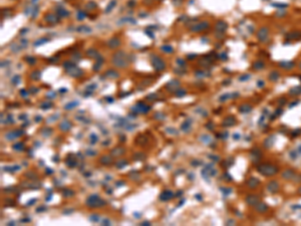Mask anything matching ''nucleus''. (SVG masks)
I'll return each mask as SVG.
<instances>
[{
    "label": "nucleus",
    "instance_id": "f257e3e1",
    "mask_svg": "<svg viewBox=\"0 0 301 226\" xmlns=\"http://www.w3.org/2000/svg\"><path fill=\"white\" fill-rule=\"evenodd\" d=\"M86 204L88 207H90V208H95V207H101V206H105V205H106V201L102 200L101 198H99L98 195L92 194V195H89L87 198H86Z\"/></svg>",
    "mask_w": 301,
    "mask_h": 226
},
{
    "label": "nucleus",
    "instance_id": "f03ea898",
    "mask_svg": "<svg viewBox=\"0 0 301 226\" xmlns=\"http://www.w3.org/2000/svg\"><path fill=\"white\" fill-rule=\"evenodd\" d=\"M127 56H126V54L124 53V52H121V51H119V52H118L117 54H115V56H114V63H115V65H117L118 68H125L126 65L128 64V60H127Z\"/></svg>",
    "mask_w": 301,
    "mask_h": 226
},
{
    "label": "nucleus",
    "instance_id": "7ed1b4c3",
    "mask_svg": "<svg viewBox=\"0 0 301 226\" xmlns=\"http://www.w3.org/2000/svg\"><path fill=\"white\" fill-rule=\"evenodd\" d=\"M278 169L275 167V166H272V165H268V164H264V165H261L258 167V171L262 174V175H265V176H271V175H274L276 172H277Z\"/></svg>",
    "mask_w": 301,
    "mask_h": 226
},
{
    "label": "nucleus",
    "instance_id": "20e7f679",
    "mask_svg": "<svg viewBox=\"0 0 301 226\" xmlns=\"http://www.w3.org/2000/svg\"><path fill=\"white\" fill-rule=\"evenodd\" d=\"M152 63H153V65H154V68H156V70H158V71L163 70V69L165 68V67H166V64H165L164 60H163L161 57H159V56H156V55H154L153 57H152Z\"/></svg>",
    "mask_w": 301,
    "mask_h": 226
},
{
    "label": "nucleus",
    "instance_id": "39448f33",
    "mask_svg": "<svg viewBox=\"0 0 301 226\" xmlns=\"http://www.w3.org/2000/svg\"><path fill=\"white\" fill-rule=\"evenodd\" d=\"M23 134H24V131H23V130L10 131V132H8V133L5 134V138H6V140H8V141H13V140H15V139L18 138V137H20V136L23 135Z\"/></svg>",
    "mask_w": 301,
    "mask_h": 226
},
{
    "label": "nucleus",
    "instance_id": "423d86ee",
    "mask_svg": "<svg viewBox=\"0 0 301 226\" xmlns=\"http://www.w3.org/2000/svg\"><path fill=\"white\" fill-rule=\"evenodd\" d=\"M150 107L149 106H147V105H145L144 102H138L137 105H136V107H134V108H131V110H134L137 114H139V113H142V114H147V113L150 111Z\"/></svg>",
    "mask_w": 301,
    "mask_h": 226
},
{
    "label": "nucleus",
    "instance_id": "0eeeda50",
    "mask_svg": "<svg viewBox=\"0 0 301 226\" xmlns=\"http://www.w3.org/2000/svg\"><path fill=\"white\" fill-rule=\"evenodd\" d=\"M67 72L70 75H72V77H74V78H78V77H80V75L82 74V71L80 69H78L74 64H72L71 67H69L67 68Z\"/></svg>",
    "mask_w": 301,
    "mask_h": 226
},
{
    "label": "nucleus",
    "instance_id": "6e6552de",
    "mask_svg": "<svg viewBox=\"0 0 301 226\" xmlns=\"http://www.w3.org/2000/svg\"><path fill=\"white\" fill-rule=\"evenodd\" d=\"M73 157H74L73 154H69L66 158V161H65V164L69 168H74L77 166V159H73Z\"/></svg>",
    "mask_w": 301,
    "mask_h": 226
},
{
    "label": "nucleus",
    "instance_id": "1a4fd4ad",
    "mask_svg": "<svg viewBox=\"0 0 301 226\" xmlns=\"http://www.w3.org/2000/svg\"><path fill=\"white\" fill-rule=\"evenodd\" d=\"M174 196H175V194H174L172 191L166 190V191H164L161 195H160V199H161L162 201H168V200L172 199Z\"/></svg>",
    "mask_w": 301,
    "mask_h": 226
},
{
    "label": "nucleus",
    "instance_id": "9d476101",
    "mask_svg": "<svg viewBox=\"0 0 301 226\" xmlns=\"http://www.w3.org/2000/svg\"><path fill=\"white\" fill-rule=\"evenodd\" d=\"M71 127H72V124L70 123L69 121H67V120H63L62 122H60V124H59V129L61 131H63V132L69 131Z\"/></svg>",
    "mask_w": 301,
    "mask_h": 226
},
{
    "label": "nucleus",
    "instance_id": "9b49d317",
    "mask_svg": "<svg viewBox=\"0 0 301 226\" xmlns=\"http://www.w3.org/2000/svg\"><path fill=\"white\" fill-rule=\"evenodd\" d=\"M246 202L251 206H256L259 203V198L256 195H250L246 198Z\"/></svg>",
    "mask_w": 301,
    "mask_h": 226
},
{
    "label": "nucleus",
    "instance_id": "f8f14e48",
    "mask_svg": "<svg viewBox=\"0 0 301 226\" xmlns=\"http://www.w3.org/2000/svg\"><path fill=\"white\" fill-rule=\"evenodd\" d=\"M125 153V149L121 147H117L114 150H111V156L114 157H119Z\"/></svg>",
    "mask_w": 301,
    "mask_h": 226
},
{
    "label": "nucleus",
    "instance_id": "ddd939ff",
    "mask_svg": "<svg viewBox=\"0 0 301 226\" xmlns=\"http://www.w3.org/2000/svg\"><path fill=\"white\" fill-rule=\"evenodd\" d=\"M278 188H279L278 183H277V182H275V181H272V182H270V183L268 184V190H269L270 192H272V193H275V192H277Z\"/></svg>",
    "mask_w": 301,
    "mask_h": 226
},
{
    "label": "nucleus",
    "instance_id": "4468645a",
    "mask_svg": "<svg viewBox=\"0 0 301 226\" xmlns=\"http://www.w3.org/2000/svg\"><path fill=\"white\" fill-rule=\"evenodd\" d=\"M178 87H179V82H178L177 80H175V79H174V80H171L170 82L167 84V88H168L169 90H173V89H174V90H179Z\"/></svg>",
    "mask_w": 301,
    "mask_h": 226
},
{
    "label": "nucleus",
    "instance_id": "2eb2a0df",
    "mask_svg": "<svg viewBox=\"0 0 301 226\" xmlns=\"http://www.w3.org/2000/svg\"><path fill=\"white\" fill-rule=\"evenodd\" d=\"M99 161H100V163L103 164V165H110V164L112 163V159H111L109 156L106 155V156H102V157L100 158Z\"/></svg>",
    "mask_w": 301,
    "mask_h": 226
},
{
    "label": "nucleus",
    "instance_id": "dca6fc26",
    "mask_svg": "<svg viewBox=\"0 0 301 226\" xmlns=\"http://www.w3.org/2000/svg\"><path fill=\"white\" fill-rule=\"evenodd\" d=\"M235 123H236V122H235V119L233 117H231V118H227L223 122V126H225V127H231Z\"/></svg>",
    "mask_w": 301,
    "mask_h": 226
},
{
    "label": "nucleus",
    "instance_id": "f3484780",
    "mask_svg": "<svg viewBox=\"0 0 301 226\" xmlns=\"http://www.w3.org/2000/svg\"><path fill=\"white\" fill-rule=\"evenodd\" d=\"M120 44V41L118 39V38H114V39H110L108 41V46L111 48H117L118 46Z\"/></svg>",
    "mask_w": 301,
    "mask_h": 226
},
{
    "label": "nucleus",
    "instance_id": "a211bd4d",
    "mask_svg": "<svg viewBox=\"0 0 301 226\" xmlns=\"http://www.w3.org/2000/svg\"><path fill=\"white\" fill-rule=\"evenodd\" d=\"M258 184H259V180H258V179H256L255 177H252L250 180L248 181V186L250 188H255V187H257Z\"/></svg>",
    "mask_w": 301,
    "mask_h": 226
},
{
    "label": "nucleus",
    "instance_id": "6ab92c4d",
    "mask_svg": "<svg viewBox=\"0 0 301 226\" xmlns=\"http://www.w3.org/2000/svg\"><path fill=\"white\" fill-rule=\"evenodd\" d=\"M45 20L47 21V22H49V23H55V22H57V21H58V18L56 17L55 15L48 14V15H46V17H45Z\"/></svg>",
    "mask_w": 301,
    "mask_h": 226
},
{
    "label": "nucleus",
    "instance_id": "aec40b11",
    "mask_svg": "<svg viewBox=\"0 0 301 226\" xmlns=\"http://www.w3.org/2000/svg\"><path fill=\"white\" fill-rule=\"evenodd\" d=\"M190 125H191V122H190L189 120L185 121L184 123L181 125V130L184 131V132H188V131L190 130Z\"/></svg>",
    "mask_w": 301,
    "mask_h": 226
},
{
    "label": "nucleus",
    "instance_id": "412c9836",
    "mask_svg": "<svg viewBox=\"0 0 301 226\" xmlns=\"http://www.w3.org/2000/svg\"><path fill=\"white\" fill-rule=\"evenodd\" d=\"M51 133H52V130L49 129V128H43V129L41 130V135H42L43 137H45V138L50 137Z\"/></svg>",
    "mask_w": 301,
    "mask_h": 226
},
{
    "label": "nucleus",
    "instance_id": "4be33fe9",
    "mask_svg": "<svg viewBox=\"0 0 301 226\" xmlns=\"http://www.w3.org/2000/svg\"><path fill=\"white\" fill-rule=\"evenodd\" d=\"M146 142H147V139L143 135H139L136 139V143L139 144V145H144V144H146Z\"/></svg>",
    "mask_w": 301,
    "mask_h": 226
},
{
    "label": "nucleus",
    "instance_id": "5701e85b",
    "mask_svg": "<svg viewBox=\"0 0 301 226\" xmlns=\"http://www.w3.org/2000/svg\"><path fill=\"white\" fill-rule=\"evenodd\" d=\"M267 209H268L267 206H266L264 203H258V204L256 205V210H257L258 212H265Z\"/></svg>",
    "mask_w": 301,
    "mask_h": 226
},
{
    "label": "nucleus",
    "instance_id": "b1692460",
    "mask_svg": "<svg viewBox=\"0 0 301 226\" xmlns=\"http://www.w3.org/2000/svg\"><path fill=\"white\" fill-rule=\"evenodd\" d=\"M12 149L17 151V152H20V151H23L24 150V144L23 143H16L12 146Z\"/></svg>",
    "mask_w": 301,
    "mask_h": 226
},
{
    "label": "nucleus",
    "instance_id": "393cba45",
    "mask_svg": "<svg viewBox=\"0 0 301 226\" xmlns=\"http://www.w3.org/2000/svg\"><path fill=\"white\" fill-rule=\"evenodd\" d=\"M206 27H208V23H201V24H198L195 27H193L192 30L193 31H199L200 29H204V28H206Z\"/></svg>",
    "mask_w": 301,
    "mask_h": 226
},
{
    "label": "nucleus",
    "instance_id": "a878e982",
    "mask_svg": "<svg viewBox=\"0 0 301 226\" xmlns=\"http://www.w3.org/2000/svg\"><path fill=\"white\" fill-rule=\"evenodd\" d=\"M77 31H78V32H86V33H89V32L91 31V29H90L89 27H87V26L81 25V26H79V27L77 28Z\"/></svg>",
    "mask_w": 301,
    "mask_h": 226
},
{
    "label": "nucleus",
    "instance_id": "bb28decb",
    "mask_svg": "<svg viewBox=\"0 0 301 226\" xmlns=\"http://www.w3.org/2000/svg\"><path fill=\"white\" fill-rule=\"evenodd\" d=\"M57 12H58V15L61 16V17H66V16L69 15V12L66 11V10H65V9H63V8L57 9Z\"/></svg>",
    "mask_w": 301,
    "mask_h": 226
},
{
    "label": "nucleus",
    "instance_id": "cd10ccee",
    "mask_svg": "<svg viewBox=\"0 0 301 226\" xmlns=\"http://www.w3.org/2000/svg\"><path fill=\"white\" fill-rule=\"evenodd\" d=\"M127 165H128L127 160H119V161H118V162H117V164H116V166H117L118 168H119V169L124 168V167H125V166H127Z\"/></svg>",
    "mask_w": 301,
    "mask_h": 226
},
{
    "label": "nucleus",
    "instance_id": "c85d7f7f",
    "mask_svg": "<svg viewBox=\"0 0 301 226\" xmlns=\"http://www.w3.org/2000/svg\"><path fill=\"white\" fill-rule=\"evenodd\" d=\"M73 195H74V192L69 190V189H64L62 191V196H64V197H71Z\"/></svg>",
    "mask_w": 301,
    "mask_h": 226
},
{
    "label": "nucleus",
    "instance_id": "c756f323",
    "mask_svg": "<svg viewBox=\"0 0 301 226\" xmlns=\"http://www.w3.org/2000/svg\"><path fill=\"white\" fill-rule=\"evenodd\" d=\"M77 105H78V102H71L67 103V105L64 107V109H65V110H71V109L75 108Z\"/></svg>",
    "mask_w": 301,
    "mask_h": 226
},
{
    "label": "nucleus",
    "instance_id": "7c9ffc66",
    "mask_svg": "<svg viewBox=\"0 0 301 226\" xmlns=\"http://www.w3.org/2000/svg\"><path fill=\"white\" fill-rule=\"evenodd\" d=\"M294 176V173L291 171V170H287L283 173V178H286V179H290Z\"/></svg>",
    "mask_w": 301,
    "mask_h": 226
},
{
    "label": "nucleus",
    "instance_id": "2f4dec72",
    "mask_svg": "<svg viewBox=\"0 0 301 226\" xmlns=\"http://www.w3.org/2000/svg\"><path fill=\"white\" fill-rule=\"evenodd\" d=\"M87 54L90 56V57H95V58H97V56H99V55L97 54V50H95V49H89V50L87 51Z\"/></svg>",
    "mask_w": 301,
    "mask_h": 226
},
{
    "label": "nucleus",
    "instance_id": "473e14b6",
    "mask_svg": "<svg viewBox=\"0 0 301 226\" xmlns=\"http://www.w3.org/2000/svg\"><path fill=\"white\" fill-rule=\"evenodd\" d=\"M162 50H164L165 52H168V53H171V52L174 51L173 47H172V46H170V45H164V46H162Z\"/></svg>",
    "mask_w": 301,
    "mask_h": 226
},
{
    "label": "nucleus",
    "instance_id": "72a5a7b5",
    "mask_svg": "<svg viewBox=\"0 0 301 226\" xmlns=\"http://www.w3.org/2000/svg\"><path fill=\"white\" fill-rule=\"evenodd\" d=\"M89 140H90V144H96L97 142V140H98V138H97V136L96 135V134H91L90 136H89Z\"/></svg>",
    "mask_w": 301,
    "mask_h": 226
},
{
    "label": "nucleus",
    "instance_id": "f704fd0d",
    "mask_svg": "<svg viewBox=\"0 0 301 226\" xmlns=\"http://www.w3.org/2000/svg\"><path fill=\"white\" fill-rule=\"evenodd\" d=\"M134 158L137 160V161H140V160L145 159V158H146V156H145L143 153H136V154H135V156H134Z\"/></svg>",
    "mask_w": 301,
    "mask_h": 226
},
{
    "label": "nucleus",
    "instance_id": "c9c22d12",
    "mask_svg": "<svg viewBox=\"0 0 301 226\" xmlns=\"http://www.w3.org/2000/svg\"><path fill=\"white\" fill-rule=\"evenodd\" d=\"M107 75L108 78H118V74L117 73V71L115 70H109V71H107Z\"/></svg>",
    "mask_w": 301,
    "mask_h": 226
},
{
    "label": "nucleus",
    "instance_id": "e433bc0d",
    "mask_svg": "<svg viewBox=\"0 0 301 226\" xmlns=\"http://www.w3.org/2000/svg\"><path fill=\"white\" fill-rule=\"evenodd\" d=\"M48 40L46 39V38H41V39H39L38 41H36V42H34V46H38V45H41V44H43V43H45V42H47Z\"/></svg>",
    "mask_w": 301,
    "mask_h": 226
},
{
    "label": "nucleus",
    "instance_id": "4c0bfd02",
    "mask_svg": "<svg viewBox=\"0 0 301 226\" xmlns=\"http://www.w3.org/2000/svg\"><path fill=\"white\" fill-rule=\"evenodd\" d=\"M99 220H100L99 215H91L90 216V221H92V222H98Z\"/></svg>",
    "mask_w": 301,
    "mask_h": 226
},
{
    "label": "nucleus",
    "instance_id": "58836bf2",
    "mask_svg": "<svg viewBox=\"0 0 301 226\" xmlns=\"http://www.w3.org/2000/svg\"><path fill=\"white\" fill-rule=\"evenodd\" d=\"M176 95L178 96V97H182V96H185L186 95V90H181V89H179L177 91H176Z\"/></svg>",
    "mask_w": 301,
    "mask_h": 226
},
{
    "label": "nucleus",
    "instance_id": "ea45409f",
    "mask_svg": "<svg viewBox=\"0 0 301 226\" xmlns=\"http://www.w3.org/2000/svg\"><path fill=\"white\" fill-rule=\"evenodd\" d=\"M31 78L34 79H38L40 78V72L39 71H33V73L31 74Z\"/></svg>",
    "mask_w": 301,
    "mask_h": 226
},
{
    "label": "nucleus",
    "instance_id": "a19ab883",
    "mask_svg": "<svg viewBox=\"0 0 301 226\" xmlns=\"http://www.w3.org/2000/svg\"><path fill=\"white\" fill-rule=\"evenodd\" d=\"M116 3H117V2H116V0H112V1H111V2L109 3V5H108V8H107V12H108V11H110L111 9H112V7H114V6L116 5Z\"/></svg>",
    "mask_w": 301,
    "mask_h": 226
},
{
    "label": "nucleus",
    "instance_id": "79ce46f5",
    "mask_svg": "<svg viewBox=\"0 0 301 226\" xmlns=\"http://www.w3.org/2000/svg\"><path fill=\"white\" fill-rule=\"evenodd\" d=\"M26 60H27V62H29L30 64H34V62H35V58L32 57V56H28V57L26 58Z\"/></svg>",
    "mask_w": 301,
    "mask_h": 226
},
{
    "label": "nucleus",
    "instance_id": "37998d69",
    "mask_svg": "<svg viewBox=\"0 0 301 226\" xmlns=\"http://www.w3.org/2000/svg\"><path fill=\"white\" fill-rule=\"evenodd\" d=\"M171 129H172V128H168V129H167L166 131L168 132V133L172 134V135H173V134H174V135H177V134H178V132H177L176 130H174V129H173V130H171Z\"/></svg>",
    "mask_w": 301,
    "mask_h": 226
},
{
    "label": "nucleus",
    "instance_id": "c03bdc74",
    "mask_svg": "<svg viewBox=\"0 0 301 226\" xmlns=\"http://www.w3.org/2000/svg\"><path fill=\"white\" fill-rule=\"evenodd\" d=\"M51 107H52V105L50 102H45V103H43V106H41L42 109H49Z\"/></svg>",
    "mask_w": 301,
    "mask_h": 226
},
{
    "label": "nucleus",
    "instance_id": "a18cd8bd",
    "mask_svg": "<svg viewBox=\"0 0 301 226\" xmlns=\"http://www.w3.org/2000/svg\"><path fill=\"white\" fill-rule=\"evenodd\" d=\"M86 155H88V156H95L97 153H96V151H91V150H87L86 151Z\"/></svg>",
    "mask_w": 301,
    "mask_h": 226
},
{
    "label": "nucleus",
    "instance_id": "49530a36",
    "mask_svg": "<svg viewBox=\"0 0 301 226\" xmlns=\"http://www.w3.org/2000/svg\"><path fill=\"white\" fill-rule=\"evenodd\" d=\"M45 210H46V208H45L44 206H40V207H38V208L36 209V212L39 213V212H43V211H45Z\"/></svg>",
    "mask_w": 301,
    "mask_h": 226
},
{
    "label": "nucleus",
    "instance_id": "de8ad7c7",
    "mask_svg": "<svg viewBox=\"0 0 301 226\" xmlns=\"http://www.w3.org/2000/svg\"><path fill=\"white\" fill-rule=\"evenodd\" d=\"M35 201H36V199H31V200H29V202H27V203H26V206H30V205L34 204V203H35Z\"/></svg>",
    "mask_w": 301,
    "mask_h": 226
},
{
    "label": "nucleus",
    "instance_id": "09e8293b",
    "mask_svg": "<svg viewBox=\"0 0 301 226\" xmlns=\"http://www.w3.org/2000/svg\"><path fill=\"white\" fill-rule=\"evenodd\" d=\"M77 18H78L79 20L83 19V18H84V13H83V12H79V13H78V17H77Z\"/></svg>",
    "mask_w": 301,
    "mask_h": 226
},
{
    "label": "nucleus",
    "instance_id": "8fccbe9b",
    "mask_svg": "<svg viewBox=\"0 0 301 226\" xmlns=\"http://www.w3.org/2000/svg\"><path fill=\"white\" fill-rule=\"evenodd\" d=\"M20 93H21V95L23 96V98H26V95H27V93H28V91H26L25 90H22L20 91Z\"/></svg>",
    "mask_w": 301,
    "mask_h": 226
},
{
    "label": "nucleus",
    "instance_id": "3c124183",
    "mask_svg": "<svg viewBox=\"0 0 301 226\" xmlns=\"http://www.w3.org/2000/svg\"><path fill=\"white\" fill-rule=\"evenodd\" d=\"M7 121H8V123H13V118L11 117V115H8V119H7Z\"/></svg>",
    "mask_w": 301,
    "mask_h": 226
},
{
    "label": "nucleus",
    "instance_id": "603ef678",
    "mask_svg": "<svg viewBox=\"0 0 301 226\" xmlns=\"http://www.w3.org/2000/svg\"><path fill=\"white\" fill-rule=\"evenodd\" d=\"M18 79H19V77H18V75H16V77L13 79V81H12V82H13L14 84H16V83L18 82Z\"/></svg>",
    "mask_w": 301,
    "mask_h": 226
},
{
    "label": "nucleus",
    "instance_id": "864d4df0",
    "mask_svg": "<svg viewBox=\"0 0 301 226\" xmlns=\"http://www.w3.org/2000/svg\"><path fill=\"white\" fill-rule=\"evenodd\" d=\"M109 223H110V222H109L108 219H105V220L102 221V224H103V225H109Z\"/></svg>",
    "mask_w": 301,
    "mask_h": 226
},
{
    "label": "nucleus",
    "instance_id": "5fc2aeb1",
    "mask_svg": "<svg viewBox=\"0 0 301 226\" xmlns=\"http://www.w3.org/2000/svg\"><path fill=\"white\" fill-rule=\"evenodd\" d=\"M116 185H117L118 187H119V186H123V185H125V182H123V181H119V182H117V183H116Z\"/></svg>",
    "mask_w": 301,
    "mask_h": 226
},
{
    "label": "nucleus",
    "instance_id": "6e6d98bb",
    "mask_svg": "<svg viewBox=\"0 0 301 226\" xmlns=\"http://www.w3.org/2000/svg\"><path fill=\"white\" fill-rule=\"evenodd\" d=\"M41 120H42V118H41L40 116H36V117H35V121H36V122H40Z\"/></svg>",
    "mask_w": 301,
    "mask_h": 226
},
{
    "label": "nucleus",
    "instance_id": "4d7b16f0",
    "mask_svg": "<svg viewBox=\"0 0 301 226\" xmlns=\"http://www.w3.org/2000/svg\"><path fill=\"white\" fill-rule=\"evenodd\" d=\"M46 173H47V174H51V173H53V170H50L49 168H46Z\"/></svg>",
    "mask_w": 301,
    "mask_h": 226
},
{
    "label": "nucleus",
    "instance_id": "13d9d810",
    "mask_svg": "<svg viewBox=\"0 0 301 226\" xmlns=\"http://www.w3.org/2000/svg\"><path fill=\"white\" fill-rule=\"evenodd\" d=\"M211 159H215L216 161H219V157H216V156H210Z\"/></svg>",
    "mask_w": 301,
    "mask_h": 226
},
{
    "label": "nucleus",
    "instance_id": "bf43d9fd",
    "mask_svg": "<svg viewBox=\"0 0 301 226\" xmlns=\"http://www.w3.org/2000/svg\"><path fill=\"white\" fill-rule=\"evenodd\" d=\"M142 225H150V223L149 221H145V222L142 223Z\"/></svg>",
    "mask_w": 301,
    "mask_h": 226
},
{
    "label": "nucleus",
    "instance_id": "052dcab7",
    "mask_svg": "<svg viewBox=\"0 0 301 226\" xmlns=\"http://www.w3.org/2000/svg\"><path fill=\"white\" fill-rule=\"evenodd\" d=\"M29 221H30L29 218H27V219H22V220H21V222H29Z\"/></svg>",
    "mask_w": 301,
    "mask_h": 226
},
{
    "label": "nucleus",
    "instance_id": "680f3d73",
    "mask_svg": "<svg viewBox=\"0 0 301 226\" xmlns=\"http://www.w3.org/2000/svg\"><path fill=\"white\" fill-rule=\"evenodd\" d=\"M119 139H120L121 142H124V141H126V138H124V136H120V138H119Z\"/></svg>",
    "mask_w": 301,
    "mask_h": 226
},
{
    "label": "nucleus",
    "instance_id": "e2e57ef3",
    "mask_svg": "<svg viewBox=\"0 0 301 226\" xmlns=\"http://www.w3.org/2000/svg\"><path fill=\"white\" fill-rule=\"evenodd\" d=\"M234 139H235V140H236V139L238 140V139H239V135H234Z\"/></svg>",
    "mask_w": 301,
    "mask_h": 226
},
{
    "label": "nucleus",
    "instance_id": "0e129e2a",
    "mask_svg": "<svg viewBox=\"0 0 301 226\" xmlns=\"http://www.w3.org/2000/svg\"><path fill=\"white\" fill-rule=\"evenodd\" d=\"M182 193H183L182 191H179V192H178V194H177L176 196H180V195H182Z\"/></svg>",
    "mask_w": 301,
    "mask_h": 226
},
{
    "label": "nucleus",
    "instance_id": "69168bd1",
    "mask_svg": "<svg viewBox=\"0 0 301 226\" xmlns=\"http://www.w3.org/2000/svg\"><path fill=\"white\" fill-rule=\"evenodd\" d=\"M299 191H300V193H301V188H300V190H299Z\"/></svg>",
    "mask_w": 301,
    "mask_h": 226
}]
</instances>
